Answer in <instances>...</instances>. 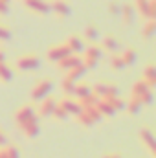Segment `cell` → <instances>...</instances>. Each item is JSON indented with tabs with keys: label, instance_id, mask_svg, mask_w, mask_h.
<instances>
[{
	"label": "cell",
	"instance_id": "1",
	"mask_svg": "<svg viewBox=\"0 0 156 158\" xmlns=\"http://www.w3.org/2000/svg\"><path fill=\"white\" fill-rule=\"evenodd\" d=\"M132 98H136V99H140V103L143 105V107H149L151 103H153V99H154V96H153V88H149L142 79H138L136 83H134V86H132V94H130Z\"/></svg>",
	"mask_w": 156,
	"mask_h": 158
},
{
	"label": "cell",
	"instance_id": "2",
	"mask_svg": "<svg viewBox=\"0 0 156 158\" xmlns=\"http://www.w3.org/2000/svg\"><path fill=\"white\" fill-rule=\"evenodd\" d=\"M15 119H17V125H18V129H22L24 125H28V123H31V121L39 119V116H37V110H35V107H31V105H24V107H20V109L17 110Z\"/></svg>",
	"mask_w": 156,
	"mask_h": 158
},
{
	"label": "cell",
	"instance_id": "3",
	"mask_svg": "<svg viewBox=\"0 0 156 158\" xmlns=\"http://www.w3.org/2000/svg\"><path fill=\"white\" fill-rule=\"evenodd\" d=\"M51 88H53V83L50 79H40L31 88V99L33 101H42L44 98H48L51 94Z\"/></svg>",
	"mask_w": 156,
	"mask_h": 158
},
{
	"label": "cell",
	"instance_id": "4",
	"mask_svg": "<svg viewBox=\"0 0 156 158\" xmlns=\"http://www.w3.org/2000/svg\"><path fill=\"white\" fill-rule=\"evenodd\" d=\"M15 64L22 72H31V70H37L40 66V59L37 55H33V53H28V55H20Z\"/></svg>",
	"mask_w": 156,
	"mask_h": 158
},
{
	"label": "cell",
	"instance_id": "5",
	"mask_svg": "<svg viewBox=\"0 0 156 158\" xmlns=\"http://www.w3.org/2000/svg\"><path fill=\"white\" fill-rule=\"evenodd\" d=\"M140 142L151 151V155L153 156H156V138H154V134H153V131L151 129H147V127H143L142 131H140Z\"/></svg>",
	"mask_w": 156,
	"mask_h": 158
},
{
	"label": "cell",
	"instance_id": "6",
	"mask_svg": "<svg viewBox=\"0 0 156 158\" xmlns=\"http://www.w3.org/2000/svg\"><path fill=\"white\" fill-rule=\"evenodd\" d=\"M72 52L68 50V46L63 42V44H57V46H51L50 50H48V59L50 61H53V63H59V61H63L64 57H68Z\"/></svg>",
	"mask_w": 156,
	"mask_h": 158
},
{
	"label": "cell",
	"instance_id": "7",
	"mask_svg": "<svg viewBox=\"0 0 156 158\" xmlns=\"http://www.w3.org/2000/svg\"><path fill=\"white\" fill-rule=\"evenodd\" d=\"M57 105H59L68 116H77L79 112H81V105H79V101L72 99L70 96H66V98H63L61 101H57Z\"/></svg>",
	"mask_w": 156,
	"mask_h": 158
},
{
	"label": "cell",
	"instance_id": "8",
	"mask_svg": "<svg viewBox=\"0 0 156 158\" xmlns=\"http://www.w3.org/2000/svg\"><path fill=\"white\" fill-rule=\"evenodd\" d=\"M55 105H57V101L53 99V98H44L42 101H40L39 105V110H37V116L40 118H50L51 116V112H53V109H55Z\"/></svg>",
	"mask_w": 156,
	"mask_h": 158
},
{
	"label": "cell",
	"instance_id": "9",
	"mask_svg": "<svg viewBox=\"0 0 156 158\" xmlns=\"http://www.w3.org/2000/svg\"><path fill=\"white\" fill-rule=\"evenodd\" d=\"M83 63V59H81V55L77 53H70L68 57H64L63 61H59L57 63V66H59V70H63V72H68V70H72L74 66H77Z\"/></svg>",
	"mask_w": 156,
	"mask_h": 158
},
{
	"label": "cell",
	"instance_id": "10",
	"mask_svg": "<svg viewBox=\"0 0 156 158\" xmlns=\"http://www.w3.org/2000/svg\"><path fill=\"white\" fill-rule=\"evenodd\" d=\"M26 7L33 13H40V15H46L50 13V4L44 2V0H24Z\"/></svg>",
	"mask_w": 156,
	"mask_h": 158
},
{
	"label": "cell",
	"instance_id": "11",
	"mask_svg": "<svg viewBox=\"0 0 156 158\" xmlns=\"http://www.w3.org/2000/svg\"><path fill=\"white\" fill-rule=\"evenodd\" d=\"M50 11H53L57 17H68L70 15V6L64 2V0H53L51 4H50Z\"/></svg>",
	"mask_w": 156,
	"mask_h": 158
},
{
	"label": "cell",
	"instance_id": "12",
	"mask_svg": "<svg viewBox=\"0 0 156 158\" xmlns=\"http://www.w3.org/2000/svg\"><path fill=\"white\" fill-rule=\"evenodd\" d=\"M119 15H121V19H123V26H130V24L134 22V19H136V9H134V6H130V4H123Z\"/></svg>",
	"mask_w": 156,
	"mask_h": 158
},
{
	"label": "cell",
	"instance_id": "13",
	"mask_svg": "<svg viewBox=\"0 0 156 158\" xmlns=\"http://www.w3.org/2000/svg\"><path fill=\"white\" fill-rule=\"evenodd\" d=\"M96 109L99 110V114H101L103 118H112V116L116 114V110L112 109V105H110L105 98H97V101H96Z\"/></svg>",
	"mask_w": 156,
	"mask_h": 158
},
{
	"label": "cell",
	"instance_id": "14",
	"mask_svg": "<svg viewBox=\"0 0 156 158\" xmlns=\"http://www.w3.org/2000/svg\"><path fill=\"white\" fill-rule=\"evenodd\" d=\"M142 81H143L149 88H154L156 86V68H154V64H147V68L143 70Z\"/></svg>",
	"mask_w": 156,
	"mask_h": 158
},
{
	"label": "cell",
	"instance_id": "15",
	"mask_svg": "<svg viewBox=\"0 0 156 158\" xmlns=\"http://www.w3.org/2000/svg\"><path fill=\"white\" fill-rule=\"evenodd\" d=\"M64 44L68 46V50H70L72 53H77V55L83 52V50H84V46H83V40L79 39L77 35H72V37H68Z\"/></svg>",
	"mask_w": 156,
	"mask_h": 158
},
{
	"label": "cell",
	"instance_id": "16",
	"mask_svg": "<svg viewBox=\"0 0 156 158\" xmlns=\"http://www.w3.org/2000/svg\"><path fill=\"white\" fill-rule=\"evenodd\" d=\"M84 74H86V68H84L83 63H81V64H77V66H74L72 70H68L64 77H68L70 81H74V83H79V79L84 77Z\"/></svg>",
	"mask_w": 156,
	"mask_h": 158
},
{
	"label": "cell",
	"instance_id": "17",
	"mask_svg": "<svg viewBox=\"0 0 156 158\" xmlns=\"http://www.w3.org/2000/svg\"><path fill=\"white\" fill-rule=\"evenodd\" d=\"M24 134H26V138H37L40 132V127H39V119H35V121H31V123H28V125H24L22 129H20Z\"/></svg>",
	"mask_w": 156,
	"mask_h": 158
},
{
	"label": "cell",
	"instance_id": "18",
	"mask_svg": "<svg viewBox=\"0 0 156 158\" xmlns=\"http://www.w3.org/2000/svg\"><path fill=\"white\" fill-rule=\"evenodd\" d=\"M103 50L99 46H88L83 50V59H90V61H99Z\"/></svg>",
	"mask_w": 156,
	"mask_h": 158
},
{
	"label": "cell",
	"instance_id": "19",
	"mask_svg": "<svg viewBox=\"0 0 156 158\" xmlns=\"http://www.w3.org/2000/svg\"><path fill=\"white\" fill-rule=\"evenodd\" d=\"M119 57H121V61H123L125 66H132V64L136 63V59H138L134 48H127V50H123V52L119 53Z\"/></svg>",
	"mask_w": 156,
	"mask_h": 158
},
{
	"label": "cell",
	"instance_id": "20",
	"mask_svg": "<svg viewBox=\"0 0 156 158\" xmlns=\"http://www.w3.org/2000/svg\"><path fill=\"white\" fill-rule=\"evenodd\" d=\"M101 50H107V52H110V53H117V50H119V42H117V39H114L112 35H107V37L103 39Z\"/></svg>",
	"mask_w": 156,
	"mask_h": 158
},
{
	"label": "cell",
	"instance_id": "21",
	"mask_svg": "<svg viewBox=\"0 0 156 158\" xmlns=\"http://www.w3.org/2000/svg\"><path fill=\"white\" fill-rule=\"evenodd\" d=\"M143 109V105L140 103V99H136V98H129V101H127V107H125V110L130 114V116H136V114H140V110Z\"/></svg>",
	"mask_w": 156,
	"mask_h": 158
},
{
	"label": "cell",
	"instance_id": "22",
	"mask_svg": "<svg viewBox=\"0 0 156 158\" xmlns=\"http://www.w3.org/2000/svg\"><path fill=\"white\" fill-rule=\"evenodd\" d=\"M90 94H92V86H90V85H86V83H76L74 96H76L77 99H83V98H86V96H90Z\"/></svg>",
	"mask_w": 156,
	"mask_h": 158
},
{
	"label": "cell",
	"instance_id": "23",
	"mask_svg": "<svg viewBox=\"0 0 156 158\" xmlns=\"http://www.w3.org/2000/svg\"><path fill=\"white\" fill-rule=\"evenodd\" d=\"M81 112L84 114V116H88V118L92 119V123H97V121H101V114H99V110L96 109V105H90V107H81Z\"/></svg>",
	"mask_w": 156,
	"mask_h": 158
},
{
	"label": "cell",
	"instance_id": "24",
	"mask_svg": "<svg viewBox=\"0 0 156 158\" xmlns=\"http://www.w3.org/2000/svg\"><path fill=\"white\" fill-rule=\"evenodd\" d=\"M0 158H20V153H18V149H17L15 145L6 143V145H2V149H0Z\"/></svg>",
	"mask_w": 156,
	"mask_h": 158
},
{
	"label": "cell",
	"instance_id": "25",
	"mask_svg": "<svg viewBox=\"0 0 156 158\" xmlns=\"http://www.w3.org/2000/svg\"><path fill=\"white\" fill-rule=\"evenodd\" d=\"M142 33H143L145 39H153L156 35V20H147L143 30H142Z\"/></svg>",
	"mask_w": 156,
	"mask_h": 158
},
{
	"label": "cell",
	"instance_id": "26",
	"mask_svg": "<svg viewBox=\"0 0 156 158\" xmlns=\"http://www.w3.org/2000/svg\"><path fill=\"white\" fill-rule=\"evenodd\" d=\"M110 105H112V109L116 110V112H121V110H125V107H127V101L125 99H121L119 96H116V98H105Z\"/></svg>",
	"mask_w": 156,
	"mask_h": 158
},
{
	"label": "cell",
	"instance_id": "27",
	"mask_svg": "<svg viewBox=\"0 0 156 158\" xmlns=\"http://www.w3.org/2000/svg\"><path fill=\"white\" fill-rule=\"evenodd\" d=\"M0 81H4V83H11L13 81V70L6 63L0 64Z\"/></svg>",
	"mask_w": 156,
	"mask_h": 158
},
{
	"label": "cell",
	"instance_id": "28",
	"mask_svg": "<svg viewBox=\"0 0 156 158\" xmlns=\"http://www.w3.org/2000/svg\"><path fill=\"white\" fill-rule=\"evenodd\" d=\"M109 64H110V68H112V70H123V68H125V64H123V61H121L119 53H110Z\"/></svg>",
	"mask_w": 156,
	"mask_h": 158
},
{
	"label": "cell",
	"instance_id": "29",
	"mask_svg": "<svg viewBox=\"0 0 156 158\" xmlns=\"http://www.w3.org/2000/svg\"><path fill=\"white\" fill-rule=\"evenodd\" d=\"M107 88H109V83H97L92 86V94L96 98H105L107 96Z\"/></svg>",
	"mask_w": 156,
	"mask_h": 158
},
{
	"label": "cell",
	"instance_id": "30",
	"mask_svg": "<svg viewBox=\"0 0 156 158\" xmlns=\"http://www.w3.org/2000/svg\"><path fill=\"white\" fill-rule=\"evenodd\" d=\"M61 88H63V92L66 94V96H74V88H76V83L74 81H70L68 77H64L61 81Z\"/></svg>",
	"mask_w": 156,
	"mask_h": 158
},
{
	"label": "cell",
	"instance_id": "31",
	"mask_svg": "<svg viewBox=\"0 0 156 158\" xmlns=\"http://www.w3.org/2000/svg\"><path fill=\"white\" fill-rule=\"evenodd\" d=\"M84 39L90 40V42L97 40V39H99V30H97L96 26H88V28L84 30Z\"/></svg>",
	"mask_w": 156,
	"mask_h": 158
},
{
	"label": "cell",
	"instance_id": "32",
	"mask_svg": "<svg viewBox=\"0 0 156 158\" xmlns=\"http://www.w3.org/2000/svg\"><path fill=\"white\" fill-rule=\"evenodd\" d=\"M143 19H147V11H149V0H136V7H134Z\"/></svg>",
	"mask_w": 156,
	"mask_h": 158
},
{
	"label": "cell",
	"instance_id": "33",
	"mask_svg": "<svg viewBox=\"0 0 156 158\" xmlns=\"http://www.w3.org/2000/svg\"><path fill=\"white\" fill-rule=\"evenodd\" d=\"M51 116L55 119H59V121H64V119H68V114L59 107V105H55V109H53V112H51Z\"/></svg>",
	"mask_w": 156,
	"mask_h": 158
},
{
	"label": "cell",
	"instance_id": "34",
	"mask_svg": "<svg viewBox=\"0 0 156 158\" xmlns=\"http://www.w3.org/2000/svg\"><path fill=\"white\" fill-rule=\"evenodd\" d=\"M77 101H79L81 107H90V105H96L97 98H96L94 94H90V96H86V98H83V99H77Z\"/></svg>",
	"mask_w": 156,
	"mask_h": 158
},
{
	"label": "cell",
	"instance_id": "35",
	"mask_svg": "<svg viewBox=\"0 0 156 158\" xmlns=\"http://www.w3.org/2000/svg\"><path fill=\"white\" fill-rule=\"evenodd\" d=\"M147 20H156V0H149V11H147Z\"/></svg>",
	"mask_w": 156,
	"mask_h": 158
},
{
	"label": "cell",
	"instance_id": "36",
	"mask_svg": "<svg viewBox=\"0 0 156 158\" xmlns=\"http://www.w3.org/2000/svg\"><path fill=\"white\" fill-rule=\"evenodd\" d=\"M77 119H79V123H81L83 127H92V125H94V123H92V119L88 118V116H84L83 112H79V114H77Z\"/></svg>",
	"mask_w": 156,
	"mask_h": 158
},
{
	"label": "cell",
	"instance_id": "37",
	"mask_svg": "<svg viewBox=\"0 0 156 158\" xmlns=\"http://www.w3.org/2000/svg\"><path fill=\"white\" fill-rule=\"evenodd\" d=\"M9 13V0H0V17H6Z\"/></svg>",
	"mask_w": 156,
	"mask_h": 158
},
{
	"label": "cell",
	"instance_id": "38",
	"mask_svg": "<svg viewBox=\"0 0 156 158\" xmlns=\"http://www.w3.org/2000/svg\"><path fill=\"white\" fill-rule=\"evenodd\" d=\"M119 11H121V6L117 2H110L109 4V13L110 15H119Z\"/></svg>",
	"mask_w": 156,
	"mask_h": 158
},
{
	"label": "cell",
	"instance_id": "39",
	"mask_svg": "<svg viewBox=\"0 0 156 158\" xmlns=\"http://www.w3.org/2000/svg\"><path fill=\"white\" fill-rule=\"evenodd\" d=\"M11 39V31L4 26H0V40H9Z\"/></svg>",
	"mask_w": 156,
	"mask_h": 158
},
{
	"label": "cell",
	"instance_id": "40",
	"mask_svg": "<svg viewBox=\"0 0 156 158\" xmlns=\"http://www.w3.org/2000/svg\"><path fill=\"white\" fill-rule=\"evenodd\" d=\"M6 143H7V138H6L4 131H0V147H2V145H6Z\"/></svg>",
	"mask_w": 156,
	"mask_h": 158
},
{
	"label": "cell",
	"instance_id": "41",
	"mask_svg": "<svg viewBox=\"0 0 156 158\" xmlns=\"http://www.w3.org/2000/svg\"><path fill=\"white\" fill-rule=\"evenodd\" d=\"M2 63H6V53H4V50H0V64Z\"/></svg>",
	"mask_w": 156,
	"mask_h": 158
},
{
	"label": "cell",
	"instance_id": "42",
	"mask_svg": "<svg viewBox=\"0 0 156 158\" xmlns=\"http://www.w3.org/2000/svg\"><path fill=\"white\" fill-rule=\"evenodd\" d=\"M105 158H121V156H119V155H107Z\"/></svg>",
	"mask_w": 156,
	"mask_h": 158
}]
</instances>
